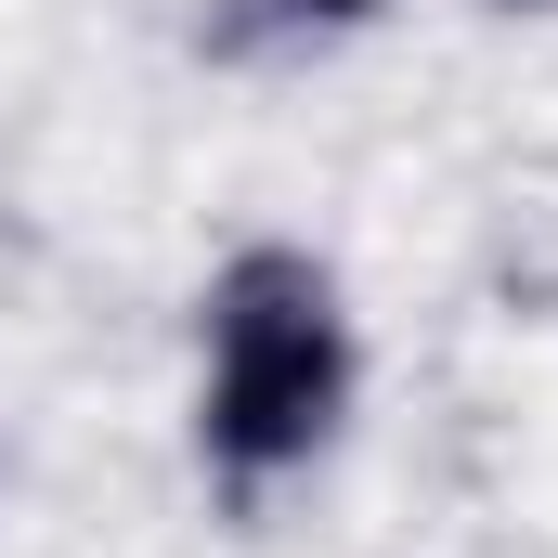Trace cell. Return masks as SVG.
I'll return each mask as SVG.
<instances>
[{
    "label": "cell",
    "mask_w": 558,
    "mask_h": 558,
    "mask_svg": "<svg viewBox=\"0 0 558 558\" xmlns=\"http://www.w3.org/2000/svg\"><path fill=\"white\" fill-rule=\"evenodd\" d=\"M481 13H558V0H481Z\"/></svg>",
    "instance_id": "cell-3"
},
{
    "label": "cell",
    "mask_w": 558,
    "mask_h": 558,
    "mask_svg": "<svg viewBox=\"0 0 558 558\" xmlns=\"http://www.w3.org/2000/svg\"><path fill=\"white\" fill-rule=\"evenodd\" d=\"M260 13H274L286 39H351V26H377L390 0H260Z\"/></svg>",
    "instance_id": "cell-2"
},
{
    "label": "cell",
    "mask_w": 558,
    "mask_h": 558,
    "mask_svg": "<svg viewBox=\"0 0 558 558\" xmlns=\"http://www.w3.org/2000/svg\"><path fill=\"white\" fill-rule=\"evenodd\" d=\"M364 416V312L325 247L247 234L195 286V351H182V441L208 468V494L260 507L299 494Z\"/></svg>",
    "instance_id": "cell-1"
}]
</instances>
